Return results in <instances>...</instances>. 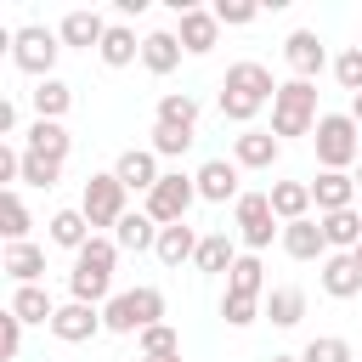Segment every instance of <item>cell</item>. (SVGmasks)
<instances>
[{
	"mask_svg": "<svg viewBox=\"0 0 362 362\" xmlns=\"http://www.w3.org/2000/svg\"><path fill=\"white\" fill-rule=\"evenodd\" d=\"M141 362H181V356H141Z\"/></svg>",
	"mask_w": 362,
	"mask_h": 362,
	"instance_id": "obj_47",
	"label": "cell"
},
{
	"mask_svg": "<svg viewBox=\"0 0 362 362\" xmlns=\"http://www.w3.org/2000/svg\"><path fill=\"white\" fill-rule=\"evenodd\" d=\"M23 181H28V187H57V181H62V164L23 147Z\"/></svg>",
	"mask_w": 362,
	"mask_h": 362,
	"instance_id": "obj_38",
	"label": "cell"
},
{
	"mask_svg": "<svg viewBox=\"0 0 362 362\" xmlns=\"http://www.w3.org/2000/svg\"><path fill=\"white\" fill-rule=\"evenodd\" d=\"M277 153H283V141H277L272 130H243V136H232V164H238V170H272Z\"/></svg>",
	"mask_w": 362,
	"mask_h": 362,
	"instance_id": "obj_15",
	"label": "cell"
},
{
	"mask_svg": "<svg viewBox=\"0 0 362 362\" xmlns=\"http://www.w3.org/2000/svg\"><path fill=\"white\" fill-rule=\"evenodd\" d=\"M356 45H362V34H356Z\"/></svg>",
	"mask_w": 362,
	"mask_h": 362,
	"instance_id": "obj_51",
	"label": "cell"
},
{
	"mask_svg": "<svg viewBox=\"0 0 362 362\" xmlns=\"http://www.w3.org/2000/svg\"><path fill=\"white\" fill-rule=\"evenodd\" d=\"M136 345H141V356H181V334H175L170 322L141 328V334H136Z\"/></svg>",
	"mask_w": 362,
	"mask_h": 362,
	"instance_id": "obj_36",
	"label": "cell"
},
{
	"mask_svg": "<svg viewBox=\"0 0 362 362\" xmlns=\"http://www.w3.org/2000/svg\"><path fill=\"white\" fill-rule=\"evenodd\" d=\"M232 209H238V238H243L249 255H260L272 238H283V221L272 215V198H266V192H243Z\"/></svg>",
	"mask_w": 362,
	"mask_h": 362,
	"instance_id": "obj_9",
	"label": "cell"
},
{
	"mask_svg": "<svg viewBox=\"0 0 362 362\" xmlns=\"http://www.w3.org/2000/svg\"><path fill=\"white\" fill-rule=\"evenodd\" d=\"M311 147H317V164L322 170H351L362 164V130L351 113H322L317 130H311Z\"/></svg>",
	"mask_w": 362,
	"mask_h": 362,
	"instance_id": "obj_4",
	"label": "cell"
},
{
	"mask_svg": "<svg viewBox=\"0 0 362 362\" xmlns=\"http://www.w3.org/2000/svg\"><path fill=\"white\" fill-rule=\"evenodd\" d=\"M272 96H277L272 68H260V62H232V68H226V79H221V119L249 124Z\"/></svg>",
	"mask_w": 362,
	"mask_h": 362,
	"instance_id": "obj_1",
	"label": "cell"
},
{
	"mask_svg": "<svg viewBox=\"0 0 362 362\" xmlns=\"http://www.w3.org/2000/svg\"><path fill=\"white\" fill-rule=\"evenodd\" d=\"M192 266H198V272H232V266H238V243H232L226 232H209V238H198Z\"/></svg>",
	"mask_w": 362,
	"mask_h": 362,
	"instance_id": "obj_30",
	"label": "cell"
},
{
	"mask_svg": "<svg viewBox=\"0 0 362 362\" xmlns=\"http://www.w3.org/2000/svg\"><path fill=\"white\" fill-rule=\"evenodd\" d=\"M102 322H107V334H141V328L164 322V294H158L153 283H141V288H119V294L102 305Z\"/></svg>",
	"mask_w": 362,
	"mask_h": 362,
	"instance_id": "obj_5",
	"label": "cell"
},
{
	"mask_svg": "<svg viewBox=\"0 0 362 362\" xmlns=\"http://www.w3.org/2000/svg\"><path fill=\"white\" fill-rule=\"evenodd\" d=\"M0 136H17V102H0Z\"/></svg>",
	"mask_w": 362,
	"mask_h": 362,
	"instance_id": "obj_45",
	"label": "cell"
},
{
	"mask_svg": "<svg viewBox=\"0 0 362 362\" xmlns=\"http://www.w3.org/2000/svg\"><path fill=\"white\" fill-rule=\"evenodd\" d=\"M283 62L294 68V79H317L322 62H328V51H322V40H317L311 28H294V34L283 40Z\"/></svg>",
	"mask_w": 362,
	"mask_h": 362,
	"instance_id": "obj_14",
	"label": "cell"
},
{
	"mask_svg": "<svg viewBox=\"0 0 362 362\" xmlns=\"http://www.w3.org/2000/svg\"><path fill=\"white\" fill-rule=\"evenodd\" d=\"M175 40H181V51H187V57H209V51L221 45V23H215V11H204V6L181 11V28H175Z\"/></svg>",
	"mask_w": 362,
	"mask_h": 362,
	"instance_id": "obj_13",
	"label": "cell"
},
{
	"mask_svg": "<svg viewBox=\"0 0 362 362\" xmlns=\"http://www.w3.org/2000/svg\"><path fill=\"white\" fill-rule=\"evenodd\" d=\"M356 192H362V164H356Z\"/></svg>",
	"mask_w": 362,
	"mask_h": 362,
	"instance_id": "obj_49",
	"label": "cell"
},
{
	"mask_svg": "<svg viewBox=\"0 0 362 362\" xmlns=\"http://www.w3.org/2000/svg\"><path fill=\"white\" fill-rule=\"evenodd\" d=\"M322 294L328 300H356L362 294V266L351 255H328L322 260Z\"/></svg>",
	"mask_w": 362,
	"mask_h": 362,
	"instance_id": "obj_21",
	"label": "cell"
},
{
	"mask_svg": "<svg viewBox=\"0 0 362 362\" xmlns=\"http://www.w3.org/2000/svg\"><path fill=\"white\" fill-rule=\"evenodd\" d=\"M153 124L198 130V96H187V90H170V96H158V119H153Z\"/></svg>",
	"mask_w": 362,
	"mask_h": 362,
	"instance_id": "obj_34",
	"label": "cell"
},
{
	"mask_svg": "<svg viewBox=\"0 0 362 362\" xmlns=\"http://www.w3.org/2000/svg\"><path fill=\"white\" fill-rule=\"evenodd\" d=\"M113 175L124 181V192H153L164 170H158V153H153V147H130V153H119Z\"/></svg>",
	"mask_w": 362,
	"mask_h": 362,
	"instance_id": "obj_16",
	"label": "cell"
},
{
	"mask_svg": "<svg viewBox=\"0 0 362 362\" xmlns=\"http://www.w3.org/2000/svg\"><path fill=\"white\" fill-rule=\"evenodd\" d=\"M317 221H322V238H328V249H334V255H351V249L362 243V215H356V209L317 215Z\"/></svg>",
	"mask_w": 362,
	"mask_h": 362,
	"instance_id": "obj_28",
	"label": "cell"
},
{
	"mask_svg": "<svg viewBox=\"0 0 362 362\" xmlns=\"http://www.w3.org/2000/svg\"><path fill=\"white\" fill-rule=\"evenodd\" d=\"M266 198H272V215H277L283 226H288V221H305V215L317 209V204H311V181H272Z\"/></svg>",
	"mask_w": 362,
	"mask_h": 362,
	"instance_id": "obj_20",
	"label": "cell"
},
{
	"mask_svg": "<svg viewBox=\"0 0 362 362\" xmlns=\"http://www.w3.org/2000/svg\"><path fill=\"white\" fill-rule=\"evenodd\" d=\"M334 79H339L351 96H362V45H345V51L334 57Z\"/></svg>",
	"mask_w": 362,
	"mask_h": 362,
	"instance_id": "obj_39",
	"label": "cell"
},
{
	"mask_svg": "<svg viewBox=\"0 0 362 362\" xmlns=\"http://www.w3.org/2000/svg\"><path fill=\"white\" fill-rule=\"evenodd\" d=\"M277 243H283V255H288V260H328V238H322V221H311V215H305V221H288Z\"/></svg>",
	"mask_w": 362,
	"mask_h": 362,
	"instance_id": "obj_18",
	"label": "cell"
},
{
	"mask_svg": "<svg viewBox=\"0 0 362 362\" xmlns=\"http://www.w3.org/2000/svg\"><path fill=\"white\" fill-rule=\"evenodd\" d=\"M351 119H356V130H362V96H351Z\"/></svg>",
	"mask_w": 362,
	"mask_h": 362,
	"instance_id": "obj_46",
	"label": "cell"
},
{
	"mask_svg": "<svg viewBox=\"0 0 362 362\" xmlns=\"http://www.w3.org/2000/svg\"><path fill=\"white\" fill-rule=\"evenodd\" d=\"M113 243L130 249V255H147V249H158V221H153L147 209H130V215L113 226Z\"/></svg>",
	"mask_w": 362,
	"mask_h": 362,
	"instance_id": "obj_22",
	"label": "cell"
},
{
	"mask_svg": "<svg viewBox=\"0 0 362 362\" xmlns=\"http://www.w3.org/2000/svg\"><path fill=\"white\" fill-rule=\"evenodd\" d=\"M0 232H6V243H28V204L17 198V187L0 192Z\"/></svg>",
	"mask_w": 362,
	"mask_h": 362,
	"instance_id": "obj_35",
	"label": "cell"
},
{
	"mask_svg": "<svg viewBox=\"0 0 362 362\" xmlns=\"http://www.w3.org/2000/svg\"><path fill=\"white\" fill-rule=\"evenodd\" d=\"M198 198L204 204H238L243 198V187H238V164L232 158H209V164H198Z\"/></svg>",
	"mask_w": 362,
	"mask_h": 362,
	"instance_id": "obj_11",
	"label": "cell"
},
{
	"mask_svg": "<svg viewBox=\"0 0 362 362\" xmlns=\"http://www.w3.org/2000/svg\"><path fill=\"white\" fill-rule=\"evenodd\" d=\"M57 51H62V34H57V28H40V23L17 28V40H11V62H17L23 74H34V79H57V74H51V68H57Z\"/></svg>",
	"mask_w": 362,
	"mask_h": 362,
	"instance_id": "obj_6",
	"label": "cell"
},
{
	"mask_svg": "<svg viewBox=\"0 0 362 362\" xmlns=\"http://www.w3.org/2000/svg\"><path fill=\"white\" fill-rule=\"evenodd\" d=\"M192 198H198V181H192V175H181V170H164V175H158V187L147 192V215H153L158 226H175V221H187Z\"/></svg>",
	"mask_w": 362,
	"mask_h": 362,
	"instance_id": "obj_8",
	"label": "cell"
},
{
	"mask_svg": "<svg viewBox=\"0 0 362 362\" xmlns=\"http://www.w3.org/2000/svg\"><path fill=\"white\" fill-rule=\"evenodd\" d=\"M107 322H102V305H85V300H68V305H57V317H51V334L62 339V345H85V339H96Z\"/></svg>",
	"mask_w": 362,
	"mask_h": 362,
	"instance_id": "obj_10",
	"label": "cell"
},
{
	"mask_svg": "<svg viewBox=\"0 0 362 362\" xmlns=\"http://www.w3.org/2000/svg\"><path fill=\"white\" fill-rule=\"evenodd\" d=\"M107 68H130L136 57H141V40H136V28H124V23H107V40H102V51H96Z\"/></svg>",
	"mask_w": 362,
	"mask_h": 362,
	"instance_id": "obj_29",
	"label": "cell"
},
{
	"mask_svg": "<svg viewBox=\"0 0 362 362\" xmlns=\"http://www.w3.org/2000/svg\"><path fill=\"white\" fill-rule=\"evenodd\" d=\"M192 147V130H175V124H153V153L158 158H181Z\"/></svg>",
	"mask_w": 362,
	"mask_h": 362,
	"instance_id": "obj_41",
	"label": "cell"
},
{
	"mask_svg": "<svg viewBox=\"0 0 362 362\" xmlns=\"http://www.w3.org/2000/svg\"><path fill=\"white\" fill-rule=\"evenodd\" d=\"M175 62H181V40H175L170 28H153V34L141 40V68H147V74H170Z\"/></svg>",
	"mask_w": 362,
	"mask_h": 362,
	"instance_id": "obj_24",
	"label": "cell"
},
{
	"mask_svg": "<svg viewBox=\"0 0 362 362\" xmlns=\"http://www.w3.org/2000/svg\"><path fill=\"white\" fill-rule=\"evenodd\" d=\"M300 362H351V339H339V334H317V339L300 351Z\"/></svg>",
	"mask_w": 362,
	"mask_h": 362,
	"instance_id": "obj_37",
	"label": "cell"
},
{
	"mask_svg": "<svg viewBox=\"0 0 362 362\" xmlns=\"http://www.w3.org/2000/svg\"><path fill=\"white\" fill-rule=\"evenodd\" d=\"M272 362H300V356H272Z\"/></svg>",
	"mask_w": 362,
	"mask_h": 362,
	"instance_id": "obj_50",
	"label": "cell"
},
{
	"mask_svg": "<svg viewBox=\"0 0 362 362\" xmlns=\"http://www.w3.org/2000/svg\"><path fill=\"white\" fill-rule=\"evenodd\" d=\"M351 198H356V175H351V170H322V175L311 181L317 215H339V209H351Z\"/></svg>",
	"mask_w": 362,
	"mask_h": 362,
	"instance_id": "obj_17",
	"label": "cell"
},
{
	"mask_svg": "<svg viewBox=\"0 0 362 362\" xmlns=\"http://www.w3.org/2000/svg\"><path fill=\"white\" fill-rule=\"evenodd\" d=\"M164 266H181V260H192L198 255V232L187 226V221H175V226H158V249H153Z\"/></svg>",
	"mask_w": 362,
	"mask_h": 362,
	"instance_id": "obj_27",
	"label": "cell"
},
{
	"mask_svg": "<svg viewBox=\"0 0 362 362\" xmlns=\"http://www.w3.org/2000/svg\"><path fill=\"white\" fill-rule=\"evenodd\" d=\"M226 294H249V300L266 294V266H260V255H238V266L226 272Z\"/></svg>",
	"mask_w": 362,
	"mask_h": 362,
	"instance_id": "obj_31",
	"label": "cell"
},
{
	"mask_svg": "<svg viewBox=\"0 0 362 362\" xmlns=\"http://www.w3.org/2000/svg\"><path fill=\"white\" fill-rule=\"evenodd\" d=\"M0 181H23V147L0 141Z\"/></svg>",
	"mask_w": 362,
	"mask_h": 362,
	"instance_id": "obj_44",
	"label": "cell"
},
{
	"mask_svg": "<svg viewBox=\"0 0 362 362\" xmlns=\"http://www.w3.org/2000/svg\"><path fill=\"white\" fill-rule=\"evenodd\" d=\"M266 317H272L277 328H294V322L305 317V288H294V283L272 288V294H266Z\"/></svg>",
	"mask_w": 362,
	"mask_h": 362,
	"instance_id": "obj_33",
	"label": "cell"
},
{
	"mask_svg": "<svg viewBox=\"0 0 362 362\" xmlns=\"http://www.w3.org/2000/svg\"><path fill=\"white\" fill-rule=\"evenodd\" d=\"M28 102H34V119H57V124H62V113L74 107V90H68L62 79H34Z\"/></svg>",
	"mask_w": 362,
	"mask_h": 362,
	"instance_id": "obj_25",
	"label": "cell"
},
{
	"mask_svg": "<svg viewBox=\"0 0 362 362\" xmlns=\"http://www.w3.org/2000/svg\"><path fill=\"white\" fill-rule=\"evenodd\" d=\"M351 260H356V266H362V243H356V249H351Z\"/></svg>",
	"mask_w": 362,
	"mask_h": 362,
	"instance_id": "obj_48",
	"label": "cell"
},
{
	"mask_svg": "<svg viewBox=\"0 0 362 362\" xmlns=\"http://www.w3.org/2000/svg\"><path fill=\"white\" fill-rule=\"evenodd\" d=\"M6 311H11V317H23V322H45V328H51V317H57V305H51V294H45L40 283H28V288H17Z\"/></svg>",
	"mask_w": 362,
	"mask_h": 362,
	"instance_id": "obj_32",
	"label": "cell"
},
{
	"mask_svg": "<svg viewBox=\"0 0 362 362\" xmlns=\"http://www.w3.org/2000/svg\"><path fill=\"white\" fill-rule=\"evenodd\" d=\"M317 85L311 79H288V85H277V96H272V136L283 141V136H311L317 130Z\"/></svg>",
	"mask_w": 362,
	"mask_h": 362,
	"instance_id": "obj_3",
	"label": "cell"
},
{
	"mask_svg": "<svg viewBox=\"0 0 362 362\" xmlns=\"http://www.w3.org/2000/svg\"><path fill=\"white\" fill-rule=\"evenodd\" d=\"M209 11H215V23H221V28H243V23H255V17H260V6H255V0H215Z\"/></svg>",
	"mask_w": 362,
	"mask_h": 362,
	"instance_id": "obj_40",
	"label": "cell"
},
{
	"mask_svg": "<svg viewBox=\"0 0 362 362\" xmlns=\"http://www.w3.org/2000/svg\"><path fill=\"white\" fill-rule=\"evenodd\" d=\"M0 272H6L17 288H28V283H40V277H45V249H40V243H6Z\"/></svg>",
	"mask_w": 362,
	"mask_h": 362,
	"instance_id": "obj_19",
	"label": "cell"
},
{
	"mask_svg": "<svg viewBox=\"0 0 362 362\" xmlns=\"http://www.w3.org/2000/svg\"><path fill=\"white\" fill-rule=\"evenodd\" d=\"M17 351H23V317H11V311H6V317H0V356L11 362Z\"/></svg>",
	"mask_w": 362,
	"mask_h": 362,
	"instance_id": "obj_43",
	"label": "cell"
},
{
	"mask_svg": "<svg viewBox=\"0 0 362 362\" xmlns=\"http://www.w3.org/2000/svg\"><path fill=\"white\" fill-rule=\"evenodd\" d=\"M221 317H226V328H249V322L260 317V300H249V294H221Z\"/></svg>",
	"mask_w": 362,
	"mask_h": 362,
	"instance_id": "obj_42",
	"label": "cell"
},
{
	"mask_svg": "<svg viewBox=\"0 0 362 362\" xmlns=\"http://www.w3.org/2000/svg\"><path fill=\"white\" fill-rule=\"evenodd\" d=\"M90 238H96V232H90L85 209H57V215H51V243H57V249H74V255H79Z\"/></svg>",
	"mask_w": 362,
	"mask_h": 362,
	"instance_id": "obj_26",
	"label": "cell"
},
{
	"mask_svg": "<svg viewBox=\"0 0 362 362\" xmlns=\"http://www.w3.org/2000/svg\"><path fill=\"white\" fill-rule=\"evenodd\" d=\"M124 198H130V192H124V181H119L113 170L90 175V181H85V192H79V209H85L90 232H96V226H119V221L130 215V209H124Z\"/></svg>",
	"mask_w": 362,
	"mask_h": 362,
	"instance_id": "obj_7",
	"label": "cell"
},
{
	"mask_svg": "<svg viewBox=\"0 0 362 362\" xmlns=\"http://www.w3.org/2000/svg\"><path fill=\"white\" fill-rule=\"evenodd\" d=\"M23 147H28V153H40V158H57V164H68V147H74V136H68L57 119H34Z\"/></svg>",
	"mask_w": 362,
	"mask_h": 362,
	"instance_id": "obj_23",
	"label": "cell"
},
{
	"mask_svg": "<svg viewBox=\"0 0 362 362\" xmlns=\"http://www.w3.org/2000/svg\"><path fill=\"white\" fill-rule=\"evenodd\" d=\"M113 260H119V243H113V238H90V243L74 255L68 294L85 300V305H107V300H113Z\"/></svg>",
	"mask_w": 362,
	"mask_h": 362,
	"instance_id": "obj_2",
	"label": "cell"
},
{
	"mask_svg": "<svg viewBox=\"0 0 362 362\" xmlns=\"http://www.w3.org/2000/svg\"><path fill=\"white\" fill-rule=\"evenodd\" d=\"M57 34H62V45H74V51H102V40H107V23H102V11H90V6H74V11L57 23Z\"/></svg>",
	"mask_w": 362,
	"mask_h": 362,
	"instance_id": "obj_12",
	"label": "cell"
}]
</instances>
